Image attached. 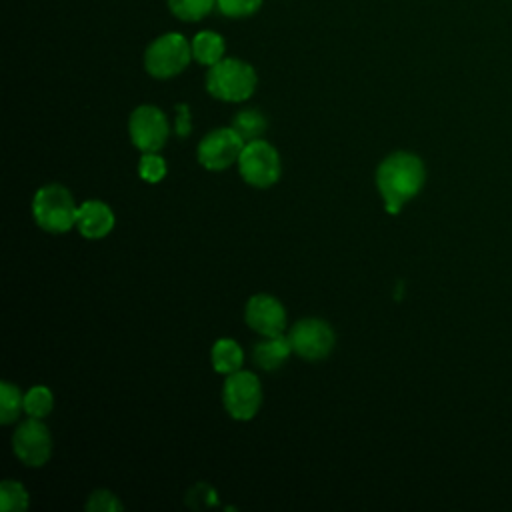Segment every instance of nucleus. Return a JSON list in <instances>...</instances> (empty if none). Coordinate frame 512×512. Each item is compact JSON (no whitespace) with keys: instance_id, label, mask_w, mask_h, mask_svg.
I'll return each mask as SVG.
<instances>
[{"instance_id":"aec40b11","label":"nucleus","mask_w":512,"mask_h":512,"mask_svg":"<svg viewBox=\"0 0 512 512\" xmlns=\"http://www.w3.org/2000/svg\"><path fill=\"white\" fill-rule=\"evenodd\" d=\"M214 0H168L170 12L186 22H196L212 10Z\"/></svg>"},{"instance_id":"6ab92c4d","label":"nucleus","mask_w":512,"mask_h":512,"mask_svg":"<svg viewBox=\"0 0 512 512\" xmlns=\"http://www.w3.org/2000/svg\"><path fill=\"white\" fill-rule=\"evenodd\" d=\"M0 508L4 512H20L28 508V492L16 480H4L0 484Z\"/></svg>"},{"instance_id":"f257e3e1","label":"nucleus","mask_w":512,"mask_h":512,"mask_svg":"<svg viewBox=\"0 0 512 512\" xmlns=\"http://www.w3.org/2000/svg\"><path fill=\"white\" fill-rule=\"evenodd\" d=\"M424 162L412 152H392L376 168V188L390 214H398L424 186Z\"/></svg>"},{"instance_id":"ddd939ff","label":"nucleus","mask_w":512,"mask_h":512,"mask_svg":"<svg viewBox=\"0 0 512 512\" xmlns=\"http://www.w3.org/2000/svg\"><path fill=\"white\" fill-rule=\"evenodd\" d=\"M290 352H292V346L284 334L264 336V340L254 346L252 360L262 370H278L288 360Z\"/></svg>"},{"instance_id":"4be33fe9","label":"nucleus","mask_w":512,"mask_h":512,"mask_svg":"<svg viewBox=\"0 0 512 512\" xmlns=\"http://www.w3.org/2000/svg\"><path fill=\"white\" fill-rule=\"evenodd\" d=\"M88 512H120L122 504L110 490H94L86 502Z\"/></svg>"},{"instance_id":"7ed1b4c3","label":"nucleus","mask_w":512,"mask_h":512,"mask_svg":"<svg viewBox=\"0 0 512 512\" xmlns=\"http://www.w3.org/2000/svg\"><path fill=\"white\" fill-rule=\"evenodd\" d=\"M254 68L238 58H222L206 74L208 92L224 102H242L256 90Z\"/></svg>"},{"instance_id":"f03ea898","label":"nucleus","mask_w":512,"mask_h":512,"mask_svg":"<svg viewBox=\"0 0 512 512\" xmlns=\"http://www.w3.org/2000/svg\"><path fill=\"white\" fill-rule=\"evenodd\" d=\"M32 214L42 230L62 234L76 226L78 206L66 186L44 184L32 198Z\"/></svg>"},{"instance_id":"20e7f679","label":"nucleus","mask_w":512,"mask_h":512,"mask_svg":"<svg viewBox=\"0 0 512 512\" xmlns=\"http://www.w3.org/2000/svg\"><path fill=\"white\" fill-rule=\"evenodd\" d=\"M192 56V44L176 32H168L158 36L144 54V66L154 78H172L180 74Z\"/></svg>"},{"instance_id":"4468645a","label":"nucleus","mask_w":512,"mask_h":512,"mask_svg":"<svg viewBox=\"0 0 512 512\" xmlns=\"http://www.w3.org/2000/svg\"><path fill=\"white\" fill-rule=\"evenodd\" d=\"M212 366L218 374H234L242 368V362H244V352L240 348V344L232 338H220L214 342L212 346Z\"/></svg>"},{"instance_id":"39448f33","label":"nucleus","mask_w":512,"mask_h":512,"mask_svg":"<svg viewBox=\"0 0 512 512\" xmlns=\"http://www.w3.org/2000/svg\"><path fill=\"white\" fill-rule=\"evenodd\" d=\"M238 170L246 184L254 188H268L280 178V154L262 138L246 142L238 158Z\"/></svg>"},{"instance_id":"423d86ee","label":"nucleus","mask_w":512,"mask_h":512,"mask_svg":"<svg viewBox=\"0 0 512 512\" xmlns=\"http://www.w3.org/2000/svg\"><path fill=\"white\" fill-rule=\"evenodd\" d=\"M222 402L234 420L254 418L262 406V386L258 376L248 370L230 374L222 390Z\"/></svg>"},{"instance_id":"9d476101","label":"nucleus","mask_w":512,"mask_h":512,"mask_svg":"<svg viewBox=\"0 0 512 512\" xmlns=\"http://www.w3.org/2000/svg\"><path fill=\"white\" fill-rule=\"evenodd\" d=\"M244 144L246 142L236 134V130L232 126L216 128L200 140L196 156H198V162L206 170L218 172V170H224V168L232 166L234 162H238Z\"/></svg>"},{"instance_id":"dca6fc26","label":"nucleus","mask_w":512,"mask_h":512,"mask_svg":"<svg viewBox=\"0 0 512 512\" xmlns=\"http://www.w3.org/2000/svg\"><path fill=\"white\" fill-rule=\"evenodd\" d=\"M232 128L244 142H252V140H258L266 132V118L262 116V112H258L254 108H246L234 116Z\"/></svg>"},{"instance_id":"2eb2a0df","label":"nucleus","mask_w":512,"mask_h":512,"mask_svg":"<svg viewBox=\"0 0 512 512\" xmlns=\"http://www.w3.org/2000/svg\"><path fill=\"white\" fill-rule=\"evenodd\" d=\"M192 56L204 66H214L224 58V38L212 30L198 32L192 38Z\"/></svg>"},{"instance_id":"9b49d317","label":"nucleus","mask_w":512,"mask_h":512,"mask_svg":"<svg viewBox=\"0 0 512 512\" xmlns=\"http://www.w3.org/2000/svg\"><path fill=\"white\" fill-rule=\"evenodd\" d=\"M246 324L260 336H278L286 328V310L282 302L270 294H254L246 302Z\"/></svg>"},{"instance_id":"f3484780","label":"nucleus","mask_w":512,"mask_h":512,"mask_svg":"<svg viewBox=\"0 0 512 512\" xmlns=\"http://www.w3.org/2000/svg\"><path fill=\"white\" fill-rule=\"evenodd\" d=\"M24 410V394L20 388L8 380L0 384V422L12 424Z\"/></svg>"},{"instance_id":"5701e85b","label":"nucleus","mask_w":512,"mask_h":512,"mask_svg":"<svg viewBox=\"0 0 512 512\" xmlns=\"http://www.w3.org/2000/svg\"><path fill=\"white\" fill-rule=\"evenodd\" d=\"M218 8L222 10V14L230 16V18H244L254 14L262 0H216Z\"/></svg>"},{"instance_id":"f8f14e48","label":"nucleus","mask_w":512,"mask_h":512,"mask_svg":"<svg viewBox=\"0 0 512 512\" xmlns=\"http://www.w3.org/2000/svg\"><path fill=\"white\" fill-rule=\"evenodd\" d=\"M114 222L116 218L112 208L102 200H86L78 206L76 228L88 240H98L110 234L114 228Z\"/></svg>"},{"instance_id":"1a4fd4ad","label":"nucleus","mask_w":512,"mask_h":512,"mask_svg":"<svg viewBox=\"0 0 512 512\" xmlns=\"http://www.w3.org/2000/svg\"><path fill=\"white\" fill-rule=\"evenodd\" d=\"M12 450L22 464L32 468L44 466L52 456L50 430L40 422V418L30 416L12 434Z\"/></svg>"},{"instance_id":"a211bd4d","label":"nucleus","mask_w":512,"mask_h":512,"mask_svg":"<svg viewBox=\"0 0 512 512\" xmlns=\"http://www.w3.org/2000/svg\"><path fill=\"white\" fill-rule=\"evenodd\" d=\"M54 396L46 386H32L24 394V412L32 418H46L52 412Z\"/></svg>"},{"instance_id":"6e6552de","label":"nucleus","mask_w":512,"mask_h":512,"mask_svg":"<svg viewBox=\"0 0 512 512\" xmlns=\"http://www.w3.org/2000/svg\"><path fill=\"white\" fill-rule=\"evenodd\" d=\"M128 132L132 144L140 152H158L168 140L170 126L160 108L152 104H142L130 114Z\"/></svg>"},{"instance_id":"412c9836","label":"nucleus","mask_w":512,"mask_h":512,"mask_svg":"<svg viewBox=\"0 0 512 512\" xmlns=\"http://www.w3.org/2000/svg\"><path fill=\"white\" fill-rule=\"evenodd\" d=\"M168 168L162 156H158L156 152H142L140 162H138V174L144 182L156 184L166 176Z\"/></svg>"},{"instance_id":"0eeeda50","label":"nucleus","mask_w":512,"mask_h":512,"mask_svg":"<svg viewBox=\"0 0 512 512\" xmlns=\"http://www.w3.org/2000/svg\"><path fill=\"white\" fill-rule=\"evenodd\" d=\"M288 340L296 356L314 362L326 358L332 352L336 336L328 322L320 318H302L290 328Z\"/></svg>"},{"instance_id":"b1692460","label":"nucleus","mask_w":512,"mask_h":512,"mask_svg":"<svg viewBox=\"0 0 512 512\" xmlns=\"http://www.w3.org/2000/svg\"><path fill=\"white\" fill-rule=\"evenodd\" d=\"M176 110H178V114H176V134L184 138L190 132V114H188V108L184 104H180Z\"/></svg>"}]
</instances>
